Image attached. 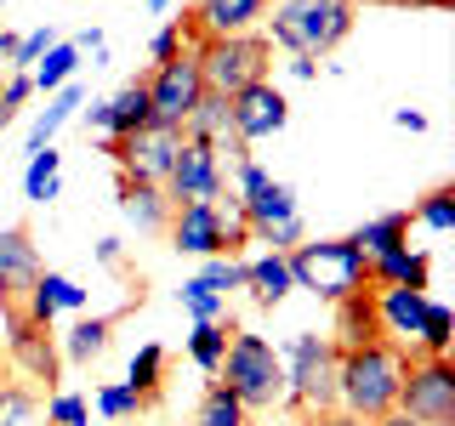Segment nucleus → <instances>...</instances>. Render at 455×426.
Masks as SVG:
<instances>
[{
    "mask_svg": "<svg viewBox=\"0 0 455 426\" xmlns=\"http://www.w3.org/2000/svg\"><path fill=\"white\" fill-rule=\"evenodd\" d=\"M125 387L142 398V409L160 404V387H165V347L160 341H142L132 352V369H125Z\"/></svg>",
    "mask_w": 455,
    "mask_h": 426,
    "instance_id": "obj_27",
    "label": "nucleus"
},
{
    "mask_svg": "<svg viewBox=\"0 0 455 426\" xmlns=\"http://www.w3.org/2000/svg\"><path fill=\"white\" fill-rule=\"evenodd\" d=\"M177 148H182V131H171V125H142V131L120 137V142L97 137V154H108L125 182H148V188H165Z\"/></svg>",
    "mask_w": 455,
    "mask_h": 426,
    "instance_id": "obj_7",
    "label": "nucleus"
},
{
    "mask_svg": "<svg viewBox=\"0 0 455 426\" xmlns=\"http://www.w3.org/2000/svg\"><path fill=\"white\" fill-rule=\"evenodd\" d=\"M28 97H35V80L23 75V68H12V75H0V108L6 114H18Z\"/></svg>",
    "mask_w": 455,
    "mask_h": 426,
    "instance_id": "obj_42",
    "label": "nucleus"
},
{
    "mask_svg": "<svg viewBox=\"0 0 455 426\" xmlns=\"http://www.w3.org/2000/svg\"><path fill=\"white\" fill-rule=\"evenodd\" d=\"M194 426H251V409L239 404V398L228 392L222 381H211L205 398H199V415H194Z\"/></svg>",
    "mask_w": 455,
    "mask_h": 426,
    "instance_id": "obj_32",
    "label": "nucleus"
},
{
    "mask_svg": "<svg viewBox=\"0 0 455 426\" xmlns=\"http://www.w3.org/2000/svg\"><path fill=\"white\" fill-rule=\"evenodd\" d=\"M319 75V63H313V57H291V80H313Z\"/></svg>",
    "mask_w": 455,
    "mask_h": 426,
    "instance_id": "obj_46",
    "label": "nucleus"
},
{
    "mask_svg": "<svg viewBox=\"0 0 455 426\" xmlns=\"http://www.w3.org/2000/svg\"><path fill=\"white\" fill-rule=\"evenodd\" d=\"M92 404H97V415H103L108 426H125V421L142 415V398L125 387V381H103V387L92 392Z\"/></svg>",
    "mask_w": 455,
    "mask_h": 426,
    "instance_id": "obj_34",
    "label": "nucleus"
},
{
    "mask_svg": "<svg viewBox=\"0 0 455 426\" xmlns=\"http://www.w3.org/2000/svg\"><path fill=\"white\" fill-rule=\"evenodd\" d=\"M410 222L433 227V233H455V182H444V188H433V193H421L416 210H410Z\"/></svg>",
    "mask_w": 455,
    "mask_h": 426,
    "instance_id": "obj_35",
    "label": "nucleus"
},
{
    "mask_svg": "<svg viewBox=\"0 0 455 426\" xmlns=\"http://www.w3.org/2000/svg\"><path fill=\"white\" fill-rule=\"evenodd\" d=\"M381 341V324H376V290H359L347 302H336V335L331 347L336 352H353V347H370Z\"/></svg>",
    "mask_w": 455,
    "mask_h": 426,
    "instance_id": "obj_19",
    "label": "nucleus"
},
{
    "mask_svg": "<svg viewBox=\"0 0 455 426\" xmlns=\"http://www.w3.org/2000/svg\"><path fill=\"white\" fill-rule=\"evenodd\" d=\"M108 341H114V319H108V312H103V319H85V312H80L75 330L57 341V352H63L68 364H97L108 352Z\"/></svg>",
    "mask_w": 455,
    "mask_h": 426,
    "instance_id": "obj_26",
    "label": "nucleus"
},
{
    "mask_svg": "<svg viewBox=\"0 0 455 426\" xmlns=\"http://www.w3.org/2000/svg\"><path fill=\"white\" fill-rule=\"evenodd\" d=\"M359 6L353 0H279L274 18H267V46H284L291 57H331L341 40L353 35Z\"/></svg>",
    "mask_w": 455,
    "mask_h": 426,
    "instance_id": "obj_2",
    "label": "nucleus"
},
{
    "mask_svg": "<svg viewBox=\"0 0 455 426\" xmlns=\"http://www.w3.org/2000/svg\"><path fill=\"white\" fill-rule=\"evenodd\" d=\"M228 125H234V137L245 142V148H256V142L279 137L284 125H291V103H284V91L274 80H256L239 97H228Z\"/></svg>",
    "mask_w": 455,
    "mask_h": 426,
    "instance_id": "obj_11",
    "label": "nucleus"
},
{
    "mask_svg": "<svg viewBox=\"0 0 455 426\" xmlns=\"http://www.w3.org/2000/svg\"><path fill=\"white\" fill-rule=\"evenodd\" d=\"M393 125H398V131H416V137H421V131H427V114H421V108H393Z\"/></svg>",
    "mask_w": 455,
    "mask_h": 426,
    "instance_id": "obj_43",
    "label": "nucleus"
},
{
    "mask_svg": "<svg viewBox=\"0 0 455 426\" xmlns=\"http://www.w3.org/2000/svg\"><path fill=\"white\" fill-rule=\"evenodd\" d=\"M404 6H450V0H404Z\"/></svg>",
    "mask_w": 455,
    "mask_h": 426,
    "instance_id": "obj_49",
    "label": "nucleus"
},
{
    "mask_svg": "<svg viewBox=\"0 0 455 426\" xmlns=\"http://www.w3.org/2000/svg\"><path fill=\"white\" fill-rule=\"evenodd\" d=\"M97 262H103V267H120V239H97Z\"/></svg>",
    "mask_w": 455,
    "mask_h": 426,
    "instance_id": "obj_45",
    "label": "nucleus"
},
{
    "mask_svg": "<svg viewBox=\"0 0 455 426\" xmlns=\"http://www.w3.org/2000/svg\"><path fill=\"white\" fill-rule=\"evenodd\" d=\"M46 426H92V404H85V392H68V387H57L46 392Z\"/></svg>",
    "mask_w": 455,
    "mask_h": 426,
    "instance_id": "obj_36",
    "label": "nucleus"
},
{
    "mask_svg": "<svg viewBox=\"0 0 455 426\" xmlns=\"http://www.w3.org/2000/svg\"><path fill=\"white\" fill-rule=\"evenodd\" d=\"M80 68H85L80 46H75V40H57V46H52L46 57H40L35 68H28V80H35V91H46V97H52V91H63V85L75 80Z\"/></svg>",
    "mask_w": 455,
    "mask_h": 426,
    "instance_id": "obj_29",
    "label": "nucleus"
},
{
    "mask_svg": "<svg viewBox=\"0 0 455 426\" xmlns=\"http://www.w3.org/2000/svg\"><path fill=\"white\" fill-rule=\"evenodd\" d=\"M239 210H245L251 233H262V227H274V222L302 217V205H296V188H291V182H274V177H267L251 199H239Z\"/></svg>",
    "mask_w": 455,
    "mask_h": 426,
    "instance_id": "obj_22",
    "label": "nucleus"
},
{
    "mask_svg": "<svg viewBox=\"0 0 455 426\" xmlns=\"http://www.w3.org/2000/svg\"><path fill=\"white\" fill-rule=\"evenodd\" d=\"M120 217L137 222L142 233H160L171 222V199L165 188H148V182H120Z\"/></svg>",
    "mask_w": 455,
    "mask_h": 426,
    "instance_id": "obj_25",
    "label": "nucleus"
},
{
    "mask_svg": "<svg viewBox=\"0 0 455 426\" xmlns=\"http://www.w3.org/2000/svg\"><path fill=\"white\" fill-rule=\"evenodd\" d=\"M171 245L182 256H222V227H217V205H205V199H194V205H171V222H165Z\"/></svg>",
    "mask_w": 455,
    "mask_h": 426,
    "instance_id": "obj_17",
    "label": "nucleus"
},
{
    "mask_svg": "<svg viewBox=\"0 0 455 426\" xmlns=\"http://www.w3.org/2000/svg\"><path fill=\"white\" fill-rule=\"evenodd\" d=\"M85 307H92V296H85L75 279H68V273H52V267H40V279L28 284V296H23L18 312H23L28 324H40V330H52L57 312H85Z\"/></svg>",
    "mask_w": 455,
    "mask_h": 426,
    "instance_id": "obj_15",
    "label": "nucleus"
},
{
    "mask_svg": "<svg viewBox=\"0 0 455 426\" xmlns=\"http://www.w3.org/2000/svg\"><path fill=\"white\" fill-rule=\"evenodd\" d=\"M228 335H234V319H222V324H194V330L182 335V347H188L194 369L217 375V369H222V352H228Z\"/></svg>",
    "mask_w": 455,
    "mask_h": 426,
    "instance_id": "obj_31",
    "label": "nucleus"
},
{
    "mask_svg": "<svg viewBox=\"0 0 455 426\" xmlns=\"http://www.w3.org/2000/svg\"><path fill=\"white\" fill-rule=\"evenodd\" d=\"M370 284H410V290H427L433 284V256L427 250H416V245H398V250H387V256H376L370 262Z\"/></svg>",
    "mask_w": 455,
    "mask_h": 426,
    "instance_id": "obj_20",
    "label": "nucleus"
},
{
    "mask_svg": "<svg viewBox=\"0 0 455 426\" xmlns=\"http://www.w3.org/2000/svg\"><path fill=\"white\" fill-rule=\"evenodd\" d=\"M347 239L359 245L364 262H376V256H387V250H398V245H410V210H381V217L359 222Z\"/></svg>",
    "mask_w": 455,
    "mask_h": 426,
    "instance_id": "obj_23",
    "label": "nucleus"
},
{
    "mask_svg": "<svg viewBox=\"0 0 455 426\" xmlns=\"http://www.w3.org/2000/svg\"><path fill=\"white\" fill-rule=\"evenodd\" d=\"M182 51H188V46H182V28H177V23H160V28L148 35V63H154V68L171 63V57H182Z\"/></svg>",
    "mask_w": 455,
    "mask_h": 426,
    "instance_id": "obj_41",
    "label": "nucleus"
},
{
    "mask_svg": "<svg viewBox=\"0 0 455 426\" xmlns=\"http://www.w3.org/2000/svg\"><path fill=\"white\" fill-rule=\"evenodd\" d=\"M307 239V227H302V217H291V222H274V227H262V233H251V245H262V250H296Z\"/></svg>",
    "mask_w": 455,
    "mask_h": 426,
    "instance_id": "obj_40",
    "label": "nucleus"
},
{
    "mask_svg": "<svg viewBox=\"0 0 455 426\" xmlns=\"http://www.w3.org/2000/svg\"><path fill=\"white\" fill-rule=\"evenodd\" d=\"M194 279H205L217 296H228V290H245V262H239V256H205V267H199Z\"/></svg>",
    "mask_w": 455,
    "mask_h": 426,
    "instance_id": "obj_38",
    "label": "nucleus"
},
{
    "mask_svg": "<svg viewBox=\"0 0 455 426\" xmlns=\"http://www.w3.org/2000/svg\"><path fill=\"white\" fill-rule=\"evenodd\" d=\"M404 369H410V352H398L393 341H370V347L336 352V409H347L359 421L393 415Z\"/></svg>",
    "mask_w": 455,
    "mask_h": 426,
    "instance_id": "obj_1",
    "label": "nucleus"
},
{
    "mask_svg": "<svg viewBox=\"0 0 455 426\" xmlns=\"http://www.w3.org/2000/svg\"><path fill=\"white\" fill-rule=\"evenodd\" d=\"M0 6H6V0H0Z\"/></svg>",
    "mask_w": 455,
    "mask_h": 426,
    "instance_id": "obj_50",
    "label": "nucleus"
},
{
    "mask_svg": "<svg viewBox=\"0 0 455 426\" xmlns=\"http://www.w3.org/2000/svg\"><path fill=\"white\" fill-rule=\"evenodd\" d=\"M142 85H148V114H154V125H171V131H182V125H188V114L199 108V97H205V80H199L194 51H182V57H171V63H160Z\"/></svg>",
    "mask_w": 455,
    "mask_h": 426,
    "instance_id": "obj_9",
    "label": "nucleus"
},
{
    "mask_svg": "<svg viewBox=\"0 0 455 426\" xmlns=\"http://www.w3.org/2000/svg\"><path fill=\"white\" fill-rule=\"evenodd\" d=\"M455 347V312L444 302L427 296V312H421V335H416V359H450Z\"/></svg>",
    "mask_w": 455,
    "mask_h": 426,
    "instance_id": "obj_30",
    "label": "nucleus"
},
{
    "mask_svg": "<svg viewBox=\"0 0 455 426\" xmlns=\"http://www.w3.org/2000/svg\"><path fill=\"white\" fill-rule=\"evenodd\" d=\"M40 279V250L23 227H0V307H18Z\"/></svg>",
    "mask_w": 455,
    "mask_h": 426,
    "instance_id": "obj_16",
    "label": "nucleus"
},
{
    "mask_svg": "<svg viewBox=\"0 0 455 426\" xmlns=\"http://www.w3.org/2000/svg\"><path fill=\"white\" fill-rule=\"evenodd\" d=\"M370 426H416V421H410L404 409H393V415H381V421H370Z\"/></svg>",
    "mask_w": 455,
    "mask_h": 426,
    "instance_id": "obj_47",
    "label": "nucleus"
},
{
    "mask_svg": "<svg viewBox=\"0 0 455 426\" xmlns=\"http://www.w3.org/2000/svg\"><path fill=\"white\" fill-rule=\"evenodd\" d=\"M245 290H251V302H256V307H279L284 296L296 290V279H291V262H284L279 250H262V256H251V262H245Z\"/></svg>",
    "mask_w": 455,
    "mask_h": 426,
    "instance_id": "obj_21",
    "label": "nucleus"
},
{
    "mask_svg": "<svg viewBox=\"0 0 455 426\" xmlns=\"http://www.w3.org/2000/svg\"><path fill=\"white\" fill-rule=\"evenodd\" d=\"M279 364H284V409H296L307 421L331 415L336 409V347H331V335L296 330L279 347Z\"/></svg>",
    "mask_w": 455,
    "mask_h": 426,
    "instance_id": "obj_4",
    "label": "nucleus"
},
{
    "mask_svg": "<svg viewBox=\"0 0 455 426\" xmlns=\"http://www.w3.org/2000/svg\"><path fill=\"white\" fill-rule=\"evenodd\" d=\"M177 307L188 312L194 324H222V319H228V296H217L205 279H182V290H177Z\"/></svg>",
    "mask_w": 455,
    "mask_h": 426,
    "instance_id": "obj_33",
    "label": "nucleus"
},
{
    "mask_svg": "<svg viewBox=\"0 0 455 426\" xmlns=\"http://www.w3.org/2000/svg\"><path fill=\"white\" fill-rule=\"evenodd\" d=\"M171 6H177V0H148V12H154V18H165Z\"/></svg>",
    "mask_w": 455,
    "mask_h": 426,
    "instance_id": "obj_48",
    "label": "nucleus"
},
{
    "mask_svg": "<svg viewBox=\"0 0 455 426\" xmlns=\"http://www.w3.org/2000/svg\"><path fill=\"white\" fill-rule=\"evenodd\" d=\"M0 426H40V398L28 387H0Z\"/></svg>",
    "mask_w": 455,
    "mask_h": 426,
    "instance_id": "obj_37",
    "label": "nucleus"
},
{
    "mask_svg": "<svg viewBox=\"0 0 455 426\" xmlns=\"http://www.w3.org/2000/svg\"><path fill=\"white\" fill-rule=\"evenodd\" d=\"M398 409L416 426H455V364L450 359H410Z\"/></svg>",
    "mask_w": 455,
    "mask_h": 426,
    "instance_id": "obj_8",
    "label": "nucleus"
},
{
    "mask_svg": "<svg viewBox=\"0 0 455 426\" xmlns=\"http://www.w3.org/2000/svg\"><path fill=\"white\" fill-rule=\"evenodd\" d=\"M296 290L319 296V302H347V296L370 290V262L359 256L353 239H302L296 250H284Z\"/></svg>",
    "mask_w": 455,
    "mask_h": 426,
    "instance_id": "obj_3",
    "label": "nucleus"
},
{
    "mask_svg": "<svg viewBox=\"0 0 455 426\" xmlns=\"http://www.w3.org/2000/svg\"><path fill=\"white\" fill-rule=\"evenodd\" d=\"M57 188H63V154L46 142V148H35L28 165H23V199L28 205H52Z\"/></svg>",
    "mask_w": 455,
    "mask_h": 426,
    "instance_id": "obj_28",
    "label": "nucleus"
},
{
    "mask_svg": "<svg viewBox=\"0 0 455 426\" xmlns=\"http://www.w3.org/2000/svg\"><path fill=\"white\" fill-rule=\"evenodd\" d=\"M307 426H370V421H359V415H347V409H331V415H313Z\"/></svg>",
    "mask_w": 455,
    "mask_h": 426,
    "instance_id": "obj_44",
    "label": "nucleus"
},
{
    "mask_svg": "<svg viewBox=\"0 0 455 426\" xmlns=\"http://www.w3.org/2000/svg\"><path fill=\"white\" fill-rule=\"evenodd\" d=\"M57 40H63V35H57V23H40V28H28V35H18V51H12V68H23V75H28V68H35L40 57H46V51L57 46Z\"/></svg>",
    "mask_w": 455,
    "mask_h": 426,
    "instance_id": "obj_39",
    "label": "nucleus"
},
{
    "mask_svg": "<svg viewBox=\"0 0 455 426\" xmlns=\"http://www.w3.org/2000/svg\"><path fill=\"white\" fill-rule=\"evenodd\" d=\"M194 63H199L205 91L228 103V97H239L245 85L267 80V68H274V46H267L262 35H222V40H199Z\"/></svg>",
    "mask_w": 455,
    "mask_h": 426,
    "instance_id": "obj_6",
    "label": "nucleus"
},
{
    "mask_svg": "<svg viewBox=\"0 0 455 426\" xmlns=\"http://www.w3.org/2000/svg\"><path fill=\"white\" fill-rule=\"evenodd\" d=\"M6 359L23 381H46V392H57V364H63V352H57V341L40 330V324H28L23 312L6 319Z\"/></svg>",
    "mask_w": 455,
    "mask_h": 426,
    "instance_id": "obj_12",
    "label": "nucleus"
},
{
    "mask_svg": "<svg viewBox=\"0 0 455 426\" xmlns=\"http://www.w3.org/2000/svg\"><path fill=\"white\" fill-rule=\"evenodd\" d=\"M274 0H194V28L205 40H222V35H256V23L267 18Z\"/></svg>",
    "mask_w": 455,
    "mask_h": 426,
    "instance_id": "obj_18",
    "label": "nucleus"
},
{
    "mask_svg": "<svg viewBox=\"0 0 455 426\" xmlns=\"http://www.w3.org/2000/svg\"><path fill=\"white\" fill-rule=\"evenodd\" d=\"M222 387L251 409H284V364H279V347L267 335H251V330H234L228 335V352H222Z\"/></svg>",
    "mask_w": 455,
    "mask_h": 426,
    "instance_id": "obj_5",
    "label": "nucleus"
},
{
    "mask_svg": "<svg viewBox=\"0 0 455 426\" xmlns=\"http://www.w3.org/2000/svg\"><path fill=\"white\" fill-rule=\"evenodd\" d=\"M80 114H85V131H92V137H108V142L132 137V131H142V125H154L148 85H142V80L120 85L114 97H103V103H92V108H80Z\"/></svg>",
    "mask_w": 455,
    "mask_h": 426,
    "instance_id": "obj_14",
    "label": "nucleus"
},
{
    "mask_svg": "<svg viewBox=\"0 0 455 426\" xmlns=\"http://www.w3.org/2000/svg\"><path fill=\"white\" fill-rule=\"evenodd\" d=\"M80 108H85L80 80H68L63 91H52V97H46V108H40V114H35V125H28V154H35V148H46V142H52L57 131H63V125L75 120Z\"/></svg>",
    "mask_w": 455,
    "mask_h": 426,
    "instance_id": "obj_24",
    "label": "nucleus"
},
{
    "mask_svg": "<svg viewBox=\"0 0 455 426\" xmlns=\"http://www.w3.org/2000/svg\"><path fill=\"white\" fill-rule=\"evenodd\" d=\"M222 188H228V165H222V154L211 148V142L182 137L177 160H171V177H165V199H171V205H194V199L217 205Z\"/></svg>",
    "mask_w": 455,
    "mask_h": 426,
    "instance_id": "obj_10",
    "label": "nucleus"
},
{
    "mask_svg": "<svg viewBox=\"0 0 455 426\" xmlns=\"http://www.w3.org/2000/svg\"><path fill=\"white\" fill-rule=\"evenodd\" d=\"M376 290V284H370ZM421 312H427V290H410V284H381L376 290V324L381 341H393L398 352L416 359V335H421Z\"/></svg>",
    "mask_w": 455,
    "mask_h": 426,
    "instance_id": "obj_13",
    "label": "nucleus"
}]
</instances>
